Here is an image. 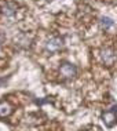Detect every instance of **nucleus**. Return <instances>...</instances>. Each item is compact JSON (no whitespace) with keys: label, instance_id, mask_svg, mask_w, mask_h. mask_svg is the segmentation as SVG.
<instances>
[{"label":"nucleus","instance_id":"obj_1","mask_svg":"<svg viewBox=\"0 0 117 131\" xmlns=\"http://www.w3.org/2000/svg\"><path fill=\"white\" fill-rule=\"evenodd\" d=\"M102 122L105 123L106 127H113L117 122V106H113L110 111H106L102 113Z\"/></svg>","mask_w":117,"mask_h":131},{"label":"nucleus","instance_id":"obj_2","mask_svg":"<svg viewBox=\"0 0 117 131\" xmlns=\"http://www.w3.org/2000/svg\"><path fill=\"white\" fill-rule=\"evenodd\" d=\"M101 59L105 65H113L117 61V52L113 48H103L101 51Z\"/></svg>","mask_w":117,"mask_h":131},{"label":"nucleus","instance_id":"obj_3","mask_svg":"<svg viewBox=\"0 0 117 131\" xmlns=\"http://www.w3.org/2000/svg\"><path fill=\"white\" fill-rule=\"evenodd\" d=\"M59 73H61L65 79H72V77L76 76L77 69H76V66H74V65H72V63L63 62L61 65V68H59Z\"/></svg>","mask_w":117,"mask_h":131},{"label":"nucleus","instance_id":"obj_4","mask_svg":"<svg viewBox=\"0 0 117 131\" xmlns=\"http://www.w3.org/2000/svg\"><path fill=\"white\" fill-rule=\"evenodd\" d=\"M63 47V39L62 37H51L50 40L47 41V44H45V50L50 51V52H55L58 50H61Z\"/></svg>","mask_w":117,"mask_h":131},{"label":"nucleus","instance_id":"obj_5","mask_svg":"<svg viewBox=\"0 0 117 131\" xmlns=\"http://www.w3.org/2000/svg\"><path fill=\"white\" fill-rule=\"evenodd\" d=\"M15 11H17V6L14 3H6L2 7V14L6 17H13L15 14Z\"/></svg>","mask_w":117,"mask_h":131},{"label":"nucleus","instance_id":"obj_6","mask_svg":"<svg viewBox=\"0 0 117 131\" xmlns=\"http://www.w3.org/2000/svg\"><path fill=\"white\" fill-rule=\"evenodd\" d=\"M13 112V108L8 102H0V117H7Z\"/></svg>","mask_w":117,"mask_h":131},{"label":"nucleus","instance_id":"obj_7","mask_svg":"<svg viewBox=\"0 0 117 131\" xmlns=\"http://www.w3.org/2000/svg\"><path fill=\"white\" fill-rule=\"evenodd\" d=\"M101 25H102L103 29H108V28H110L113 25V21L109 19V18H102L101 19Z\"/></svg>","mask_w":117,"mask_h":131},{"label":"nucleus","instance_id":"obj_8","mask_svg":"<svg viewBox=\"0 0 117 131\" xmlns=\"http://www.w3.org/2000/svg\"><path fill=\"white\" fill-rule=\"evenodd\" d=\"M3 41H4V35H3L2 32H0V44H2Z\"/></svg>","mask_w":117,"mask_h":131}]
</instances>
